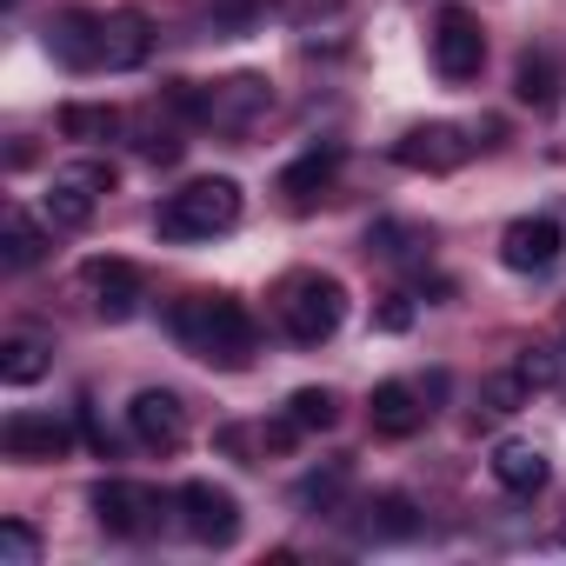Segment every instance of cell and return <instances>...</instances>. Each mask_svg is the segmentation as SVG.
Masks as SVG:
<instances>
[{
  "mask_svg": "<svg viewBox=\"0 0 566 566\" xmlns=\"http://www.w3.org/2000/svg\"><path fill=\"white\" fill-rule=\"evenodd\" d=\"M167 327H174V340H180L193 360H207V367H220V374H240V367H253V354H260V327H253V314H247L233 294H187V301H174Z\"/></svg>",
  "mask_w": 566,
  "mask_h": 566,
  "instance_id": "6da1fadb",
  "label": "cell"
},
{
  "mask_svg": "<svg viewBox=\"0 0 566 566\" xmlns=\"http://www.w3.org/2000/svg\"><path fill=\"white\" fill-rule=\"evenodd\" d=\"M273 321H280V334H287L294 347H321V340H334L340 334V321H347V287L334 273H287L273 287Z\"/></svg>",
  "mask_w": 566,
  "mask_h": 566,
  "instance_id": "7a4b0ae2",
  "label": "cell"
},
{
  "mask_svg": "<svg viewBox=\"0 0 566 566\" xmlns=\"http://www.w3.org/2000/svg\"><path fill=\"white\" fill-rule=\"evenodd\" d=\"M240 180H227V174H207V180H187L180 193H167L160 200V213H154V233L160 240H213V233H233L240 227Z\"/></svg>",
  "mask_w": 566,
  "mask_h": 566,
  "instance_id": "3957f363",
  "label": "cell"
},
{
  "mask_svg": "<svg viewBox=\"0 0 566 566\" xmlns=\"http://www.w3.org/2000/svg\"><path fill=\"white\" fill-rule=\"evenodd\" d=\"M480 67H486V28H480V14L473 8H440L433 14V74L447 87H467V81H480Z\"/></svg>",
  "mask_w": 566,
  "mask_h": 566,
  "instance_id": "277c9868",
  "label": "cell"
},
{
  "mask_svg": "<svg viewBox=\"0 0 566 566\" xmlns=\"http://www.w3.org/2000/svg\"><path fill=\"white\" fill-rule=\"evenodd\" d=\"M81 287H87L101 321H134L147 301V273L120 253H94V260H81Z\"/></svg>",
  "mask_w": 566,
  "mask_h": 566,
  "instance_id": "5b68a950",
  "label": "cell"
},
{
  "mask_svg": "<svg viewBox=\"0 0 566 566\" xmlns=\"http://www.w3.org/2000/svg\"><path fill=\"white\" fill-rule=\"evenodd\" d=\"M87 506H94V520L107 526V533H120V539H140V533H154L160 526V493L154 486H140V480H120V473H107L94 493H87Z\"/></svg>",
  "mask_w": 566,
  "mask_h": 566,
  "instance_id": "8992f818",
  "label": "cell"
},
{
  "mask_svg": "<svg viewBox=\"0 0 566 566\" xmlns=\"http://www.w3.org/2000/svg\"><path fill=\"white\" fill-rule=\"evenodd\" d=\"M394 160H400L407 174H453V167L473 160V140H467V127H453V120H420V127H407V134L394 140Z\"/></svg>",
  "mask_w": 566,
  "mask_h": 566,
  "instance_id": "52a82bcc",
  "label": "cell"
},
{
  "mask_svg": "<svg viewBox=\"0 0 566 566\" xmlns=\"http://www.w3.org/2000/svg\"><path fill=\"white\" fill-rule=\"evenodd\" d=\"M180 526L200 546H233L240 539V500L227 486H213V480H187L180 486Z\"/></svg>",
  "mask_w": 566,
  "mask_h": 566,
  "instance_id": "ba28073f",
  "label": "cell"
},
{
  "mask_svg": "<svg viewBox=\"0 0 566 566\" xmlns=\"http://www.w3.org/2000/svg\"><path fill=\"white\" fill-rule=\"evenodd\" d=\"M48 54H54L67 74L107 67V14H87V8L54 14V21H48Z\"/></svg>",
  "mask_w": 566,
  "mask_h": 566,
  "instance_id": "9c48e42d",
  "label": "cell"
},
{
  "mask_svg": "<svg viewBox=\"0 0 566 566\" xmlns=\"http://www.w3.org/2000/svg\"><path fill=\"white\" fill-rule=\"evenodd\" d=\"M127 427H134V440H140V447L174 453V447L187 440V407H180V394H174V387H140V394H134V407H127Z\"/></svg>",
  "mask_w": 566,
  "mask_h": 566,
  "instance_id": "30bf717a",
  "label": "cell"
},
{
  "mask_svg": "<svg viewBox=\"0 0 566 566\" xmlns=\"http://www.w3.org/2000/svg\"><path fill=\"white\" fill-rule=\"evenodd\" d=\"M0 447H8V460L48 467V460H67L74 453V427L54 420V413H14L8 427H0Z\"/></svg>",
  "mask_w": 566,
  "mask_h": 566,
  "instance_id": "8fae6325",
  "label": "cell"
},
{
  "mask_svg": "<svg viewBox=\"0 0 566 566\" xmlns=\"http://www.w3.org/2000/svg\"><path fill=\"white\" fill-rule=\"evenodd\" d=\"M559 247H566V233H559V220H546V213H520V220L500 233V260H506L513 273H546V266L559 260Z\"/></svg>",
  "mask_w": 566,
  "mask_h": 566,
  "instance_id": "7c38bea8",
  "label": "cell"
},
{
  "mask_svg": "<svg viewBox=\"0 0 566 566\" xmlns=\"http://www.w3.org/2000/svg\"><path fill=\"white\" fill-rule=\"evenodd\" d=\"M266 107H273L266 74H233V81H220L207 94V127H253Z\"/></svg>",
  "mask_w": 566,
  "mask_h": 566,
  "instance_id": "4fadbf2b",
  "label": "cell"
},
{
  "mask_svg": "<svg viewBox=\"0 0 566 566\" xmlns=\"http://www.w3.org/2000/svg\"><path fill=\"white\" fill-rule=\"evenodd\" d=\"M367 420H374L380 440H413V433L427 427V400H420L407 380H380L374 400H367Z\"/></svg>",
  "mask_w": 566,
  "mask_h": 566,
  "instance_id": "5bb4252c",
  "label": "cell"
},
{
  "mask_svg": "<svg viewBox=\"0 0 566 566\" xmlns=\"http://www.w3.org/2000/svg\"><path fill=\"white\" fill-rule=\"evenodd\" d=\"M147 54H154V21L140 8H114L107 14V74L147 67Z\"/></svg>",
  "mask_w": 566,
  "mask_h": 566,
  "instance_id": "9a60e30c",
  "label": "cell"
},
{
  "mask_svg": "<svg viewBox=\"0 0 566 566\" xmlns=\"http://www.w3.org/2000/svg\"><path fill=\"white\" fill-rule=\"evenodd\" d=\"M340 160H347V154H340L334 140H327V147H307V154H301V160H294L287 174H280V193H287V207H314V200H321V193L334 187Z\"/></svg>",
  "mask_w": 566,
  "mask_h": 566,
  "instance_id": "2e32d148",
  "label": "cell"
},
{
  "mask_svg": "<svg viewBox=\"0 0 566 566\" xmlns=\"http://www.w3.org/2000/svg\"><path fill=\"white\" fill-rule=\"evenodd\" d=\"M294 440H301L294 413H280V420H260V427H220V453H233V460H247V467H260L266 453H287Z\"/></svg>",
  "mask_w": 566,
  "mask_h": 566,
  "instance_id": "e0dca14e",
  "label": "cell"
},
{
  "mask_svg": "<svg viewBox=\"0 0 566 566\" xmlns=\"http://www.w3.org/2000/svg\"><path fill=\"white\" fill-rule=\"evenodd\" d=\"M134 154L140 160H154V167H174L180 154H187V134H180V114L167 107V101H154L140 120H134Z\"/></svg>",
  "mask_w": 566,
  "mask_h": 566,
  "instance_id": "ac0fdd59",
  "label": "cell"
},
{
  "mask_svg": "<svg viewBox=\"0 0 566 566\" xmlns=\"http://www.w3.org/2000/svg\"><path fill=\"white\" fill-rule=\"evenodd\" d=\"M493 480H500L506 493H539V486L553 480V460H546L533 440H500V447H493Z\"/></svg>",
  "mask_w": 566,
  "mask_h": 566,
  "instance_id": "d6986e66",
  "label": "cell"
},
{
  "mask_svg": "<svg viewBox=\"0 0 566 566\" xmlns=\"http://www.w3.org/2000/svg\"><path fill=\"white\" fill-rule=\"evenodd\" d=\"M0 247H8V266H41L48 247H54V233L21 200H8V207H0Z\"/></svg>",
  "mask_w": 566,
  "mask_h": 566,
  "instance_id": "ffe728a7",
  "label": "cell"
},
{
  "mask_svg": "<svg viewBox=\"0 0 566 566\" xmlns=\"http://www.w3.org/2000/svg\"><path fill=\"white\" fill-rule=\"evenodd\" d=\"M48 367H54V340H41V334L0 340V380L8 387H34V380H48Z\"/></svg>",
  "mask_w": 566,
  "mask_h": 566,
  "instance_id": "44dd1931",
  "label": "cell"
},
{
  "mask_svg": "<svg viewBox=\"0 0 566 566\" xmlns=\"http://www.w3.org/2000/svg\"><path fill=\"white\" fill-rule=\"evenodd\" d=\"M427 520H420V506L407 500V493H374L367 500V539H413Z\"/></svg>",
  "mask_w": 566,
  "mask_h": 566,
  "instance_id": "7402d4cb",
  "label": "cell"
},
{
  "mask_svg": "<svg viewBox=\"0 0 566 566\" xmlns=\"http://www.w3.org/2000/svg\"><path fill=\"white\" fill-rule=\"evenodd\" d=\"M48 227H67V233H81L87 220H94V207H101V193H87L81 180H67V174H54V187H48Z\"/></svg>",
  "mask_w": 566,
  "mask_h": 566,
  "instance_id": "603a6c76",
  "label": "cell"
},
{
  "mask_svg": "<svg viewBox=\"0 0 566 566\" xmlns=\"http://www.w3.org/2000/svg\"><path fill=\"white\" fill-rule=\"evenodd\" d=\"M513 101L533 107V114H546V107L559 101V74H553L546 54H520V67H513Z\"/></svg>",
  "mask_w": 566,
  "mask_h": 566,
  "instance_id": "cb8c5ba5",
  "label": "cell"
},
{
  "mask_svg": "<svg viewBox=\"0 0 566 566\" xmlns=\"http://www.w3.org/2000/svg\"><path fill=\"white\" fill-rule=\"evenodd\" d=\"M127 120H120V107H107V101H67L61 107V134L67 140H114Z\"/></svg>",
  "mask_w": 566,
  "mask_h": 566,
  "instance_id": "d4e9b609",
  "label": "cell"
},
{
  "mask_svg": "<svg viewBox=\"0 0 566 566\" xmlns=\"http://www.w3.org/2000/svg\"><path fill=\"white\" fill-rule=\"evenodd\" d=\"M347 480H354V467H347V460H334V467L307 473V480L294 486V500H301V506H321V513H334V506H340V493H347Z\"/></svg>",
  "mask_w": 566,
  "mask_h": 566,
  "instance_id": "484cf974",
  "label": "cell"
},
{
  "mask_svg": "<svg viewBox=\"0 0 566 566\" xmlns=\"http://www.w3.org/2000/svg\"><path fill=\"white\" fill-rule=\"evenodd\" d=\"M287 413H294V427H301V433H327V427L340 420V400H334L327 387H301V394L287 400Z\"/></svg>",
  "mask_w": 566,
  "mask_h": 566,
  "instance_id": "4316f807",
  "label": "cell"
},
{
  "mask_svg": "<svg viewBox=\"0 0 566 566\" xmlns=\"http://www.w3.org/2000/svg\"><path fill=\"white\" fill-rule=\"evenodd\" d=\"M513 374H520V380H526L533 394H546V387H559V380H566V360H559L553 347H520Z\"/></svg>",
  "mask_w": 566,
  "mask_h": 566,
  "instance_id": "83f0119b",
  "label": "cell"
},
{
  "mask_svg": "<svg viewBox=\"0 0 566 566\" xmlns=\"http://www.w3.org/2000/svg\"><path fill=\"white\" fill-rule=\"evenodd\" d=\"M41 559V533L28 520H0V566H34Z\"/></svg>",
  "mask_w": 566,
  "mask_h": 566,
  "instance_id": "f1b7e54d",
  "label": "cell"
},
{
  "mask_svg": "<svg viewBox=\"0 0 566 566\" xmlns=\"http://www.w3.org/2000/svg\"><path fill=\"white\" fill-rule=\"evenodd\" d=\"M367 247L387 253V260H407L413 247H427V233H420V227H400V220H380V227L367 233Z\"/></svg>",
  "mask_w": 566,
  "mask_h": 566,
  "instance_id": "f546056e",
  "label": "cell"
},
{
  "mask_svg": "<svg viewBox=\"0 0 566 566\" xmlns=\"http://www.w3.org/2000/svg\"><path fill=\"white\" fill-rule=\"evenodd\" d=\"M260 14H266V0H213V8H207V21H213L220 34H247Z\"/></svg>",
  "mask_w": 566,
  "mask_h": 566,
  "instance_id": "4dcf8cb0",
  "label": "cell"
},
{
  "mask_svg": "<svg viewBox=\"0 0 566 566\" xmlns=\"http://www.w3.org/2000/svg\"><path fill=\"white\" fill-rule=\"evenodd\" d=\"M374 327H380V334H407V327H413V301H407V294H380Z\"/></svg>",
  "mask_w": 566,
  "mask_h": 566,
  "instance_id": "1f68e13d",
  "label": "cell"
},
{
  "mask_svg": "<svg viewBox=\"0 0 566 566\" xmlns=\"http://www.w3.org/2000/svg\"><path fill=\"white\" fill-rule=\"evenodd\" d=\"M81 427H87V440H94V453H101V460H114V440H107V427L94 420V400H81Z\"/></svg>",
  "mask_w": 566,
  "mask_h": 566,
  "instance_id": "d6a6232c",
  "label": "cell"
},
{
  "mask_svg": "<svg viewBox=\"0 0 566 566\" xmlns=\"http://www.w3.org/2000/svg\"><path fill=\"white\" fill-rule=\"evenodd\" d=\"M559 334H566V321H559Z\"/></svg>",
  "mask_w": 566,
  "mask_h": 566,
  "instance_id": "836d02e7",
  "label": "cell"
},
{
  "mask_svg": "<svg viewBox=\"0 0 566 566\" xmlns=\"http://www.w3.org/2000/svg\"><path fill=\"white\" fill-rule=\"evenodd\" d=\"M559 539H566V526H559Z\"/></svg>",
  "mask_w": 566,
  "mask_h": 566,
  "instance_id": "e575fe53",
  "label": "cell"
}]
</instances>
